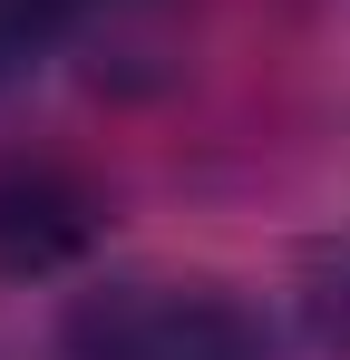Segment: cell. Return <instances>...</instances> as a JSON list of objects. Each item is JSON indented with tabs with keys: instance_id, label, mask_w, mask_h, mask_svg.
<instances>
[{
	"instance_id": "obj_4",
	"label": "cell",
	"mask_w": 350,
	"mask_h": 360,
	"mask_svg": "<svg viewBox=\"0 0 350 360\" xmlns=\"http://www.w3.org/2000/svg\"><path fill=\"white\" fill-rule=\"evenodd\" d=\"M302 321H311V341L331 360H350V234L311 253V273H302Z\"/></svg>"
},
{
	"instance_id": "obj_1",
	"label": "cell",
	"mask_w": 350,
	"mask_h": 360,
	"mask_svg": "<svg viewBox=\"0 0 350 360\" xmlns=\"http://www.w3.org/2000/svg\"><path fill=\"white\" fill-rule=\"evenodd\" d=\"M58 360H273V321L205 273H108L68 292Z\"/></svg>"
},
{
	"instance_id": "obj_3",
	"label": "cell",
	"mask_w": 350,
	"mask_h": 360,
	"mask_svg": "<svg viewBox=\"0 0 350 360\" xmlns=\"http://www.w3.org/2000/svg\"><path fill=\"white\" fill-rule=\"evenodd\" d=\"M78 10L88 0H0V88H20L30 68L49 59L58 39L78 30Z\"/></svg>"
},
{
	"instance_id": "obj_2",
	"label": "cell",
	"mask_w": 350,
	"mask_h": 360,
	"mask_svg": "<svg viewBox=\"0 0 350 360\" xmlns=\"http://www.w3.org/2000/svg\"><path fill=\"white\" fill-rule=\"evenodd\" d=\"M98 234H108V195L88 185L78 156L0 146V273L10 283H49L68 263H88Z\"/></svg>"
}]
</instances>
